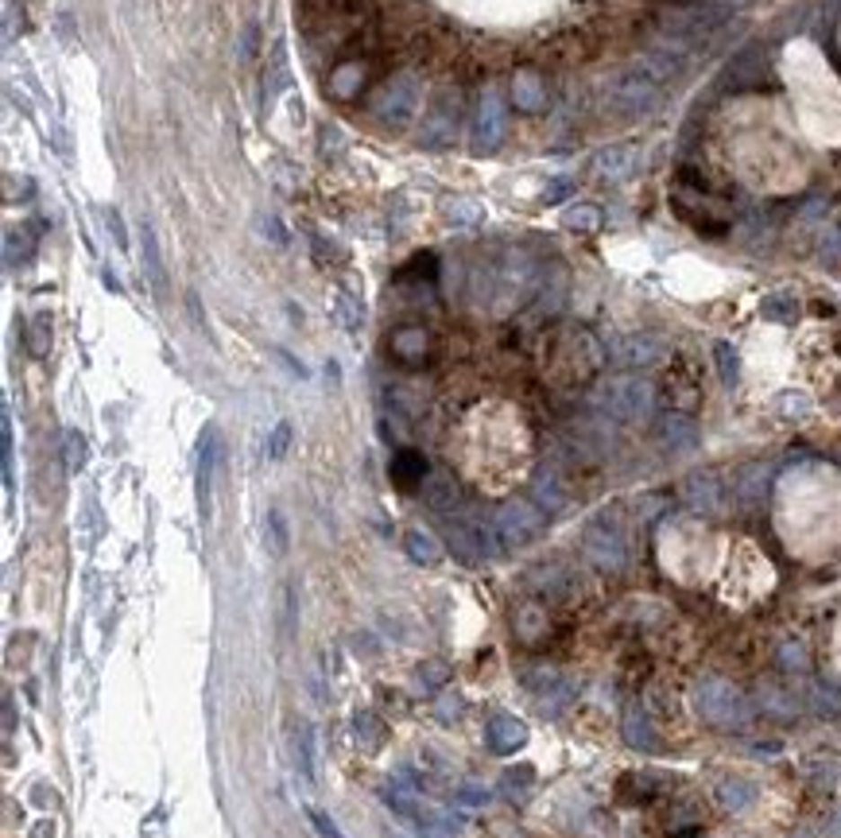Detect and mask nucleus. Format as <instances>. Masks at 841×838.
<instances>
[{"instance_id":"nucleus-1","label":"nucleus","mask_w":841,"mask_h":838,"mask_svg":"<svg viewBox=\"0 0 841 838\" xmlns=\"http://www.w3.org/2000/svg\"><path fill=\"white\" fill-rule=\"evenodd\" d=\"M462 117H465L462 90L450 82L438 85L423 109V120H419V132H415L419 147H427V152H447V147H454L457 132H462Z\"/></svg>"},{"instance_id":"nucleus-2","label":"nucleus","mask_w":841,"mask_h":838,"mask_svg":"<svg viewBox=\"0 0 841 838\" xmlns=\"http://www.w3.org/2000/svg\"><path fill=\"white\" fill-rule=\"evenodd\" d=\"M419 97H423L419 78L412 70H400V74H392V78H385L373 90V97H368V113H373L385 129L403 132L419 113Z\"/></svg>"},{"instance_id":"nucleus-3","label":"nucleus","mask_w":841,"mask_h":838,"mask_svg":"<svg viewBox=\"0 0 841 838\" xmlns=\"http://www.w3.org/2000/svg\"><path fill=\"white\" fill-rule=\"evenodd\" d=\"M504 132H509V105H504V90L497 82H485L481 85V97H477V109L469 117V147L474 152H497Z\"/></svg>"},{"instance_id":"nucleus-4","label":"nucleus","mask_w":841,"mask_h":838,"mask_svg":"<svg viewBox=\"0 0 841 838\" xmlns=\"http://www.w3.org/2000/svg\"><path fill=\"white\" fill-rule=\"evenodd\" d=\"M442 532H447V544L454 551V559H462L465 566H481L489 556H492V536L485 524L477 521H465V516H447V524H442Z\"/></svg>"},{"instance_id":"nucleus-5","label":"nucleus","mask_w":841,"mask_h":838,"mask_svg":"<svg viewBox=\"0 0 841 838\" xmlns=\"http://www.w3.org/2000/svg\"><path fill=\"white\" fill-rule=\"evenodd\" d=\"M492 528H497V536L509 548H524V544H531V539L539 536L543 516H539V509L531 501L512 497V501H504L500 509H497V516H492Z\"/></svg>"},{"instance_id":"nucleus-6","label":"nucleus","mask_w":841,"mask_h":838,"mask_svg":"<svg viewBox=\"0 0 841 838\" xmlns=\"http://www.w3.org/2000/svg\"><path fill=\"white\" fill-rule=\"evenodd\" d=\"M368 74H373V67H368V58L341 55L338 63L330 67V74H326V94H330V97H338V102H353V97L368 85Z\"/></svg>"},{"instance_id":"nucleus-7","label":"nucleus","mask_w":841,"mask_h":838,"mask_svg":"<svg viewBox=\"0 0 841 838\" xmlns=\"http://www.w3.org/2000/svg\"><path fill=\"white\" fill-rule=\"evenodd\" d=\"M509 97H512V105L519 109V113H527V117L547 113V105H551L547 78H543L539 70H516L512 82H509Z\"/></svg>"},{"instance_id":"nucleus-8","label":"nucleus","mask_w":841,"mask_h":838,"mask_svg":"<svg viewBox=\"0 0 841 838\" xmlns=\"http://www.w3.org/2000/svg\"><path fill=\"white\" fill-rule=\"evenodd\" d=\"M430 346H435V342H430V330H423V326H395L388 338V353L407 369L427 365Z\"/></svg>"},{"instance_id":"nucleus-9","label":"nucleus","mask_w":841,"mask_h":838,"mask_svg":"<svg viewBox=\"0 0 841 838\" xmlns=\"http://www.w3.org/2000/svg\"><path fill=\"white\" fill-rule=\"evenodd\" d=\"M419 493H423L427 509L442 513V516H450L457 504H462V486H457L454 474H447V470H430L423 477V486H419Z\"/></svg>"},{"instance_id":"nucleus-10","label":"nucleus","mask_w":841,"mask_h":838,"mask_svg":"<svg viewBox=\"0 0 841 838\" xmlns=\"http://www.w3.org/2000/svg\"><path fill=\"white\" fill-rule=\"evenodd\" d=\"M485 742H489L492 753L509 757V753H516V749L527 745V726L519 722L516 714H497V718H489V726H485Z\"/></svg>"},{"instance_id":"nucleus-11","label":"nucleus","mask_w":841,"mask_h":838,"mask_svg":"<svg viewBox=\"0 0 841 838\" xmlns=\"http://www.w3.org/2000/svg\"><path fill=\"white\" fill-rule=\"evenodd\" d=\"M388 474H392V482H395V486L412 493V489H419V486H423V477H427L430 470H427V459H423V454H419V450H400V454H395V459H392Z\"/></svg>"},{"instance_id":"nucleus-12","label":"nucleus","mask_w":841,"mask_h":838,"mask_svg":"<svg viewBox=\"0 0 841 838\" xmlns=\"http://www.w3.org/2000/svg\"><path fill=\"white\" fill-rule=\"evenodd\" d=\"M698 707H702V714H706V718L725 722L729 714H740V695L733 691V687L713 683V687H706V691L698 695Z\"/></svg>"},{"instance_id":"nucleus-13","label":"nucleus","mask_w":841,"mask_h":838,"mask_svg":"<svg viewBox=\"0 0 841 838\" xmlns=\"http://www.w3.org/2000/svg\"><path fill=\"white\" fill-rule=\"evenodd\" d=\"M140 261H144V272L147 280L155 283V291L167 288V272H164V256H159V241H155V229L140 221Z\"/></svg>"},{"instance_id":"nucleus-14","label":"nucleus","mask_w":841,"mask_h":838,"mask_svg":"<svg viewBox=\"0 0 841 838\" xmlns=\"http://www.w3.org/2000/svg\"><path fill=\"white\" fill-rule=\"evenodd\" d=\"M353 734H357V742H361V749H368V753L385 749V742H388V726L373 710H357L353 714Z\"/></svg>"},{"instance_id":"nucleus-15","label":"nucleus","mask_w":841,"mask_h":838,"mask_svg":"<svg viewBox=\"0 0 841 838\" xmlns=\"http://www.w3.org/2000/svg\"><path fill=\"white\" fill-rule=\"evenodd\" d=\"M403 551H407V559L419 566H435L442 559V544L430 532H423V528H412V532L403 536Z\"/></svg>"},{"instance_id":"nucleus-16","label":"nucleus","mask_w":841,"mask_h":838,"mask_svg":"<svg viewBox=\"0 0 841 838\" xmlns=\"http://www.w3.org/2000/svg\"><path fill=\"white\" fill-rule=\"evenodd\" d=\"M442 218H447V226H454V229H469L485 218V206L477 199H469V194H462V199H450L442 206Z\"/></svg>"},{"instance_id":"nucleus-17","label":"nucleus","mask_w":841,"mask_h":838,"mask_svg":"<svg viewBox=\"0 0 841 838\" xmlns=\"http://www.w3.org/2000/svg\"><path fill=\"white\" fill-rule=\"evenodd\" d=\"M291 757H295V769H299L303 780L314 784V737H311V726H306V722L295 726V749H291Z\"/></svg>"},{"instance_id":"nucleus-18","label":"nucleus","mask_w":841,"mask_h":838,"mask_svg":"<svg viewBox=\"0 0 841 838\" xmlns=\"http://www.w3.org/2000/svg\"><path fill=\"white\" fill-rule=\"evenodd\" d=\"M23 342H28V353L31 357H47L51 353V315L47 311H35L23 326Z\"/></svg>"},{"instance_id":"nucleus-19","label":"nucleus","mask_w":841,"mask_h":838,"mask_svg":"<svg viewBox=\"0 0 841 838\" xmlns=\"http://www.w3.org/2000/svg\"><path fill=\"white\" fill-rule=\"evenodd\" d=\"M209 474H214V431L202 435V450H198V509L209 516Z\"/></svg>"},{"instance_id":"nucleus-20","label":"nucleus","mask_w":841,"mask_h":838,"mask_svg":"<svg viewBox=\"0 0 841 838\" xmlns=\"http://www.w3.org/2000/svg\"><path fill=\"white\" fill-rule=\"evenodd\" d=\"M450 664L447 660H438V656H427L423 664L415 668V683H419V691H442V687L450 683Z\"/></svg>"},{"instance_id":"nucleus-21","label":"nucleus","mask_w":841,"mask_h":838,"mask_svg":"<svg viewBox=\"0 0 841 838\" xmlns=\"http://www.w3.org/2000/svg\"><path fill=\"white\" fill-rule=\"evenodd\" d=\"M31 233L28 229H8L4 233V268L8 272H16L20 264H28L31 261Z\"/></svg>"},{"instance_id":"nucleus-22","label":"nucleus","mask_w":841,"mask_h":838,"mask_svg":"<svg viewBox=\"0 0 841 838\" xmlns=\"http://www.w3.org/2000/svg\"><path fill=\"white\" fill-rule=\"evenodd\" d=\"M531 780H536V769L531 765H516L500 776V792L512 799V804H524L527 792H531Z\"/></svg>"},{"instance_id":"nucleus-23","label":"nucleus","mask_w":841,"mask_h":838,"mask_svg":"<svg viewBox=\"0 0 841 838\" xmlns=\"http://www.w3.org/2000/svg\"><path fill=\"white\" fill-rule=\"evenodd\" d=\"M543 625H547V613H543L539 606H519L516 610V637L519 640H527V645H531V640H539V633H543Z\"/></svg>"},{"instance_id":"nucleus-24","label":"nucleus","mask_w":841,"mask_h":838,"mask_svg":"<svg viewBox=\"0 0 841 838\" xmlns=\"http://www.w3.org/2000/svg\"><path fill=\"white\" fill-rule=\"evenodd\" d=\"M333 311H338V323L345 330H361L365 311H361V303H357L350 291H333Z\"/></svg>"},{"instance_id":"nucleus-25","label":"nucleus","mask_w":841,"mask_h":838,"mask_svg":"<svg viewBox=\"0 0 841 838\" xmlns=\"http://www.w3.org/2000/svg\"><path fill=\"white\" fill-rule=\"evenodd\" d=\"M616 97H621L624 109H644L651 102V90H648L644 78H624L621 85H616Z\"/></svg>"},{"instance_id":"nucleus-26","label":"nucleus","mask_w":841,"mask_h":838,"mask_svg":"<svg viewBox=\"0 0 841 838\" xmlns=\"http://www.w3.org/2000/svg\"><path fill=\"white\" fill-rule=\"evenodd\" d=\"M63 459H66V470L70 474H78L82 466H85V439H82V431H66L63 435Z\"/></svg>"},{"instance_id":"nucleus-27","label":"nucleus","mask_w":841,"mask_h":838,"mask_svg":"<svg viewBox=\"0 0 841 838\" xmlns=\"http://www.w3.org/2000/svg\"><path fill=\"white\" fill-rule=\"evenodd\" d=\"M291 447V423L288 419H279L276 427H271V435H268V462H279L283 454H288Z\"/></svg>"},{"instance_id":"nucleus-28","label":"nucleus","mask_w":841,"mask_h":838,"mask_svg":"<svg viewBox=\"0 0 841 838\" xmlns=\"http://www.w3.org/2000/svg\"><path fill=\"white\" fill-rule=\"evenodd\" d=\"M35 194V183L28 175H4V202H28Z\"/></svg>"},{"instance_id":"nucleus-29","label":"nucleus","mask_w":841,"mask_h":838,"mask_svg":"<svg viewBox=\"0 0 841 838\" xmlns=\"http://www.w3.org/2000/svg\"><path fill=\"white\" fill-rule=\"evenodd\" d=\"M268 544H271V556H283V551H288V524H283V516L276 509L268 513Z\"/></svg>"},{"instance_id":"nucleus-30","label":"nucleus","mask_w":841,"mask_h":838,"mask_svg":"<svg viewBox=\"0 0 841 838\" xmlns=\"http://www.w3.org/2000/svg\"><path fill=\"white\" fill-rule=\"evenodd\" d=\"M105 229H109V237H113L117 249H128V226H125V218H120L117 206L105 210Z\"/></svg>"},{"instance_id":"nucleus-31","label":"nucleus","mask_w":841,"mask_h":838,"mask_svg":"<svg viewBox=\"0 0 841 838\" xmlns=\"http://www.w3.org/2000/svg\"><path fill=\"white\" fill-rule=\"evenodd\" d=\"M256 229L264 233V237H271V245H279V249L291 241V237H288V229H283V221H279L276 214H260V218H256Z\"/></svg>"},{"instance_id":"nucleus-32","label":"nucleus","mask_w":841,"mask_h":838,"mask_svg":"<svg viewBox=\"0 0 841 838\" xmlns=\"http://www.w3.org/2000/svg\"><path fill=\"white\" fill-rule=\"evenodd\" d=\"M435 268H438L435 253H423V256H415V261L403 268V276H415V280H435Z\"/></svg>"},{"instance_id":"nucleus-33","label":"nucleus","mask_w":841,"mask_h":838,"mask_svg":"<svg viewBox=\"0 0 841 838\" xmlns=\"http://www.w3.org/2000/svg\"><path fill=\"white\" fill-rule=\"evenodd\" d=\"M531 489H536L539 504H551V509L559 504V486H554V477H551V474H539V477H536V486H531Z\"/></svg>"},{"instance_id":"nucleus-34","label":"nucleus","mask_w":841,"mask_h":838,"mask_svg":"<svg viewBox=\"0 0 841 838\" xmlns=\"http://www.w3.org/2000/svg\"><path fill=\"white\" fill-rule=\"evenodd\" d=\"M435 714H438V718L447 722V726H450V722H457V714H462V699H457L454 691H450V695H442V699L435 702Z\"/></svg>"},{"instance_id":"nucleus-35","label":"nucleus","mask_w":841,"mask_h":838,"mask_svg":"<svg viewBox=\"0 0 841 838\" xmlns=\"http://www.w3.org/2000/svg\"><path fill=\"white\" fill-rule=\"evenodd\" d=\"M311 823H314V831L323 834V838H345V834H341V827H338V823H333V819L326 816V811L311 807Z\"/></svg>"},{"instance_id":"nucleus-36","label":"nucleus","mask_w":841,"mask_h":838,"mask_svg":"<svg viewBox=\"0 0 841 838\" xmlns=\"http://www.w3.org/2000/svg\"><path fill=\"white\" fill-rule=\"evenodd\" d=\"M314 256H318V264H330V261H345V253L338 249V245H330L326 237H314Z\"/></svg>"},{"instance_id":"nucleus-37","label":"nucleus","mask_w":841,"mask_h":838,"mask_svg":"<svg viewBox=\"0 0 841 838\" xmlns=\"http://www.w3.org/2000/svg\"><path fill=\"white\" fill-rule=\"evenodd\" d=\"M593 221H598V214H593V206H574L571 214H566V226H574V229H589Z\"/></svg>"},{"instance_id":"nucleus-38","label":"nucleus","mask_w":841,"mask_h":838,"mask_svg":"<svg viewBox=\"0 0 841 838\" xmlns=\"http://www.w3.org/2000/svg\"><path fill=\"white\" fill-rule=\"evenodd\" d=\"M457 799H462V804H485L489 792L485 788H477V784H462L457 788Z\"/></svg>"},{"instance_id":"nucleus-39","label":"nucleus","mask_w":841,"mask_h":838,"mask_svg":"<svg viewBox=\"0 0 841 838\" xmlns=\"http://www.w3.org/2000/svg\"><path fill=\"white\" fill-rule=\"evenodd\" d=\"M252 55H256V23H249V28H244V40H241V58L249 63Z\"/></svg>"},{"instance_id":"nucleus-40","label":"nucleus","mask_w":841,"mask_h":838,"mask_svg":"<svg viewBox=\"0 0 841 838\" xmlns=\"http://www.w3.org/2000/svg\"><path fill=\"white\" fill-rule=\"evenodd\" d=\"M721 799H725V804H745V799H748V792H745V788H737V784H725L721 788Z\"/></svg>"},{"instance_id":"nucleus-41","label":"nucleus","mask_w":841,"mask_h":838,"mask_svg":"<svg viewBox=\"0 0 841 838\" xmlns=\"http://www.w3.org/2000/svg\"><path fill=\"white\" fill-rule=\"evenodd\" d=\"M102 280H105V288H109V291H125V288H120V280H117L113 272H105Z\"/></svg>"}]
</instances>
